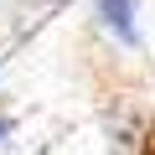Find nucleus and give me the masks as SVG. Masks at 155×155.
<instances>
[{
    "label": "nucleus",
    "mask_w": 155,
    "mask_h": 155,
    "mask_svg": "<svg viewBox=\"0 0 155 155\" xmlns=\"http://www.w3.org/2000/svg\"><path fill=\"white\" fill-rule=\"evenodd\" d=\"M98 26L119 47H140V0H98Z\"/></svg>",
    "instance_id": "1"
},
{
    "label": "nucleus",
    "mask_w": 155,
    "mask_h": 155,
    "mask_svg": "<svg viewBox=\"0 0 155 155\" xmlns=\"http://www.w3.org/2000/svg\"><path fill=\"white\" fill-rule=\"evenodd\" d=\"M11 134H16V119H11V114H0V145H5Z\"/></svg>",
    "instance_id": "2"
},
{
    "label": "nucleus",
    "mask_w": 155,
    "mask_h": 155,
    "mask_svg": "<svg viewBox=\"0 0 155 155\" xmlns=\"http://www.w3.org/2000/svg\"><path fill=\"white\" fill-rule=\"evenodd\" d=\"M52 5H67V0H52Z\"/></svg>",
    "instance_id": "3"
}]
</instances>
